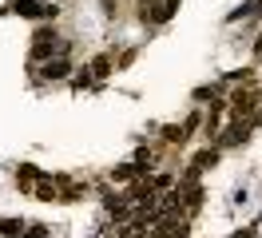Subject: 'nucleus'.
Instances as JSON below:
<instances>
[{
  "mask_svg": "<svg viewBox=\"0 0 262 238\" xmlns=\"http://www.w3.org/2000/svg\"><path fill=\"white\" fill-rule=\"evenodd\" d=\"M0 230H4L8 238H16V234H20V222H16V219H0Z\"/></svg>",
  "mask_w": 262,
  "mask_h": 238,
  "instance_id": "nucleus-5",
  "label": "nucleus"
},
{
  "mask_svg": "<svg viewBox=\"0 0 262 238\" xmlns=\"http://www.w3.org/2000/svg\"><path fill=\"white\" fill-rule=\"evenodd\" d=\"M36 183H40V171H36V167H24V171H20V187L28 190V187H36Z\"/></svg>",
  "mask_w": 262,
  "mask_h": 238,
  "instance_id": "nucleus-3",
  "label": "nucleus"
},
{
  "mask_svg": "<svg viewBox=\"0 0 262 238\" xmlns=\"http://www.w3.org/2000/svg\"><path fill=\"white\" fill-rule=\"evenodd\" d=\"M64 72H68V63H64V60H56V63H48V68H44V76H48V79H60Z\"/></svg>",
  "mask_w": 262,
  "mask_h": 238,
  "instance_id": "nucleus-4",
  "label": "nucleus"
},
{
  "mask_svg": "<svg viewBox=\"0 0 262 238\" xmlns=\"http://www.w3.org/2000/svg\"><path fill=\"white\" fill-rule=\"evenodd\" d=\"M12 12H20V16H56V8L36 4V0H16V4H12Z\"/></svg>",
  "mask_w": 262,
  "mask_h": 238,
  "instance_id": "nucleus-1",
  "label": "nucleus"
},
{
  "mask_svg": "<svg viewBox=\"0 0 262 238\" xmlns=\"http://www.w3.org/2000/svg\"><path fill=\"white\" fill-rule=\"evenodd\" d=\"M60 36H56V32H40V36H36V56H48V52H60Z\"/></svg>",
  "mask_w": 262,
  "mask_h": 238,
  "instance_id": "nucleus-2",
  "label": "nucleus"
},
{
  "mask_svg": "<svg viewBox=\"0 0 262 238\" xmlns=\"http://www.w3.org/2000/svg\"><path fill=\"white\" fill-rule=\"evenodd\" d=\"M230 238H254V230H238V234H230Z\"/></svg>",
  "mask_w": 262,
  "mask_h": 238,
  "instance_id": "nucleus-7",
  "label": "nucleus"
},
{
  "mask_svg": "<svg viewBox=\"0 0 262 238\" xmlns=\"http://www.w3.org/2000/svg\"><path fill=\"white\" fill-rule=\"evenodd\" d=\"M207 167H214V151H203V155L195 159V171H207Z\"/></svg>",
  "mask_w": 262,
  "mask_h": 238,
  "instance_id": "nucleus-6",
  "label": "nucleus"
}]
</instances>
